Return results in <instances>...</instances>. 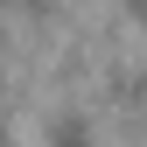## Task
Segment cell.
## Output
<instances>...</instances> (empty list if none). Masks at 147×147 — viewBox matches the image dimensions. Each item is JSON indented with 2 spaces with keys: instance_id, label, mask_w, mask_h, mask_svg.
I'll return each instance as SVG.
<instances>
[{
  "instance_id": "obj_1",
  "label": "cell",
  "mask_w": 147,
  "mask_h": 147,
  "mask_svg": "<svg viewBox=\"0 0 147 147\" xmlns=\"http://www.w3.org/2000/svg\"><path fill=\"white\" fill-rule=\"evenodd\" d=\"M49 147H91V119L84 112H63L56 126H49Z\"/></svg>"
},
{
  "instance_id": "obj_2",
  "label": "cell",
  "mask_w": 147,
  "mask_h": 147,
  "mask_svg": "<svg viewBox=\"0 0 147 147\" xmlns=\"http://www.w3.org/2000/svg\"><path fill=\"white\" fill-rule=\"evenodd\" d=\"M0 147H7V119H0Z\"/></svg>"
}]
</instances>
